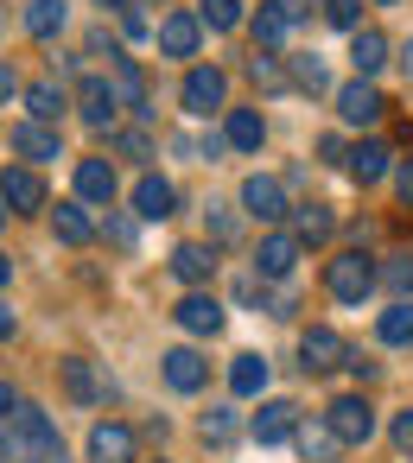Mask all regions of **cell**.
Wrapping results in <instances>:
<instances>
[{"label":"cell","mask_w":413,"mask_h":463,"mask_svg":"<svg viewBox=\"0 0 413 463\" xmlns=\"http://www.w3.org/2000/svg\"><path fill=\"white\" fill-rule=\"evenodd\" d=\"M0 457H7V463H71L58 425L39 406H20V412L0 419Z\"/></svg>","instance_id":"6da1fadb"},{"label":"cell","mask_w":413,"mask_h":463,"mask_svg":"<svg viewBox=\"0 0 413 463\" xmlns=\"http://www.w3.org/2000/svg\"><path fill=\"white\" fill-rule=\"evenodd\" d=\"M324 286H331L337 305H362V298L375 292V260H369L362 248H350V254H337V260L324 267Z\"/></svg>","instance_id":"7a4b0ae2"},{"label":"cell","mask_w":413,"mask_h":463,"mask_svg":"<svg viewBox=\"0 0 413 463\" xmlns=\"http://www.w3.org/2000/svg\"><path fill=\"white\" fill-rule=\"evenodd\" d=\"M324 425H331L343 444H369V438H375V406H369L362 393H337V400L324 406Z\"/></svg>","instance_id":"3957f363"},{"label":"cell","mask_w":413,"mask_h":463,"mask_svg":"<svg viewBox=\"0 0 413 463\" xmlns=\"http://www.w3.org/2000/svg\"><path fill=\"white\" fill-rule=\"evenodd\" d=\"M71 102H77V115H83V121H90L96 134H115V115H121V96H115V83H109V77H83Z\"/></svg>","instance_id":"277c9868"},{"label":"cell","mask_w":413,"mask_h":463,"mask_svg":"<svg viewBox=\"0 0 413 463\" xmlns=\"http://www.w3.org/2000/svg\"><path fill=\"white\" fill-rule=\"evenodd\" d=\"M343 362H350V343H343L331 324H318V330L299 336V368H305V374H331V368H343Z\"/></svg>","instance_id":"5b68a950"},{"label":"cell","mask_w":413,"mask_h":463,"mask_svg":"<svg viewBox=\"0 0 413 463\" xmlns=\"http://www.w3.org/2000/svg\"><path fill=\"white\" fill-rule=\"evenodd\" d=\"M242 210H248V216H261V222H286V216H293L286 184H280V178H267V172L242 178Z\"/></svg>","instance_id":"8992f818"},{"label":"cell","mask_w":413,"mask_h":463,"mask_svg":"<svg viewBox=\"0 0 413 463\" xmlns=\"http://www.w3.org/2000/svg\"><path fill=\"white\" fill-rule=\"evenodd\" d=\"M299 254H305V241L286 235V229H274V235H261V248H255V273H261V279H293Z\"/></svg>","instance_id":"52a82bcc"},{"label":"cell","mask_w":413,"mask_h":463,"mask_svg":"<svg viewBox=\"0 0 413 463\" xmlns=\"http://www.w3.org/2000/svg\"><path fill=\"white\" fill-rule=\"evenodd\" d=\"M134 450H140L134 425H115V419H102V425L90 431V463H134Z\"/></svg>","instance_id":"ba28073f"},{"label":"cell","mask_w":413,"mask_h":463,"mask_svg":"<svg viewBox=\"0 0 413 463\" xmlns=\"http://www.w3.org/2000/svg\"><path fill=\"white\" fill-rule=\"evenodd\" d=\"M197 39H204V20H197V14L178 7V14L159 20V52H166V58H197Z\"/></svg>","instance_id":"9c48e42d"},{"label":"cell","mask_w":413,"mask_h":463,"mask_svg":"<svg viewBox=\"0 0 413 463\" xmlns=\"http://www.w3.org/2000/svg\"><path fill=\"white\" fill-rule=\"evenodd\" d=\"M381 109H388V102L369 90V77H356V83H343V90H337V115H343L350 128H375V121H381Z\"/></svg>","instance_id":"30bf717a"},{"label":"cell","mask_w":413,"mask_h":463,"mask_svg":"<svg viewBox=\"0 0 413 463\" xmlns=\"http://www.w3.org/2000/svg\"><path fill=\"white\" fill-rule=\"evenodd\" d=\"M293 425H299V406H293V400H261V412L248 419L255 444H286V438H293Z\"/></svg>","instance_id":"8fae6325"},{"label":"cell","mask_w":413,"mask_h":463,"mask_svg":"<svg viewBox=\"0 0 413 463\" xmlns=\"http://www.w3.org/2000/svg\"><path fill=\"white\" fill-rule=\"evenodd\" d=\"M0 203H7V210H45L39 172L33 165H7V172H0Z\"/></svg>","instance_id":"7c38bea8"},{"label":"cell","mask_w":413,"mask_h":463,"mask_svg":"<svg viewBox=\"0 0 413 463\" xmlns=\"http://www.w3.org/2000/svg\"><path fill=\"white\" fill-rule=\"evenodd\" d=\"M223 96H229V77H223L216 64H210V71L197 64V71L185 77V109H191V115H210V109H223Z\"/></svg>","instance_id":"4fadbf2b"},{"label":"cell","mask_w":413,"mask_h":463,"mask_svg":"<svg viewBox=\"0 0 413 463\" xmlns=\"http://www.w3.org/2000/svg\"><path fill=\"white\" fill-rule=\"evenodd\" d=\"M159 362H166V387H172V393H197V387L210 381V362H204L197 349H166Z\"/></svg>","instance_id":"5bb4252c"},{"label":"cell","mask_w":413,"mask_h":463,"mask_svg":"<svg viewBox=\"0 0 413 463\" xmlns=\"http://www.w3.org/2000/svg\"><path fill=\"white\" fill-rule=\"evenodd\" d=\"M293 444H299L305 463H337V450H343V438H337L324 419H299V425H293Z\"/></svg>","instance_id":"9a60e30c"},{"label":"cell","mask_w":413,"mask_h":463,"mask_svg":"<svg viewBox=\"0 0 413 463\" xmlns=\"http://www.w3.org/2000/svg\"><path fill=\"white\" fill-rule=\"evenodd\" d=\"M14 153L20 159H64V140H58V128H45V121H20L14 128Z\"/></svg>","instance_id":"2e32d148"},{"label":"cell","mask_w":413,"mask_h":463,"mask_svg":"<svg viewBox=\"0 0 413 463\" xmlns=\"http://www.w3.org/2000/svg\"><path fill=\"white\" fill-rule=\"evenodd\" d=\"M172 273H178L191 292H204V286H210V273H216V254H210L204 241H178V248H172Z\"/></svg>","instance_id":"e0dca14e"},{"label":"cell","mask_w":413,"mask_h":463,"mask_svg":"<svg viewBox=\"0 0 413 463\" xmlns=\"http://www.w3.org/2000/svg\"><path fill=\"white\" fill-rule=\"evenodd\" d=\"M172 317H178V324H185L191 336H216V330H223V305H216L210 292H185Z\"/></svg>","instance_id":"ac0fdd59"},{"label":"cell","mask_w":413,"mask_h":463,"mask_svg":"<svg viewBox=\"0 0 413 463\" xmlns=\"http://www.w3.org/2000/svg\"><path fill=\"white\" fill-rule=\"evenodd\" d=\"M343 165H350V178H356V184H381V178H388V165H394V153H388L381 140H356Z\"/></svg>","instance_id":"d6986e66"},{"label":"cell","mask_w":413,"mask_h":463,"mask_svg":"<svg viewBox=\"0 0 413 463\" xmlns=\"http://www.w3.org/2000/svg\"><path fill=\"white\" fill-rule=\"evenodd\" d=\"M172 203H178V191H172L166 178H153V172H147V178L134 184V216H147V222H166V216H172Z\"/></svg>","instance_id":"ffe728a7"},{"label":"cell","mask_w":413,"mask_h":463,"mask_svg":"<svg viewBox=\"0 0 413 463\" xmlns=\"http://www.w3.org/2000/svg\"><path fill=\"white\" fill-rule=\"evenodd\" d=\"M350 64H356V77H375V71L388 64V39H381L375 26H356V33H350Z\"/></svg>","instance_id":"44dd1931"},{"label":"cell","mask_w":413,"mask_h":463,"mask_svg":"<svg viewBox=\"0 0 413 463\" xmlns=\"http://www.w3.org/2000/svg\"><path fill=\"white\" fill-rule=\"evenodd\" d=\"M223 140H229L235 153H261V140H267V121H261L255 109H229V121H223Z\"/></svg>","instance_id":"7402d4cb"},{"label":"cell","mask_w":413,"mask_h":463,"mask_svg":"<svg viewBox=\"0 0 413 463\" xmlns=\"http://www.w3.org/2000/svg\"><path fill=\"white\" fill-rule=\"evenodd\" d=\"M77 197L83 203H109L115 197V165L109 159H77Z\"/></svg>","instance_id":"603a6c76"},{"label":"cell","mask_w":413,"mask_h":463,"mask_svg":"<svg viewBox=\"0 0 413 463\" xmlns=\"http://www.w3.org/2000/svg\"><path fill=\"white\" fill-rule=\"evenodd\" d=\"M293 235L312 248V241H331L337 235V216H331V203H299L293 210Z\"/></svg>","instance_id":"cb8c5ba5"},{"label":"cell","mask_w":413,"mask_h":463,"mask_svg":"<svg viewBox=\"0 0 413 463\" xmlns=\"http://www.w3.org/2000/svg\"><path fill=\"white\" fill-rule=\"evenodd\" d=\"M375 336H381L388 349H407V343H413V298H394V305L381 311V324H375Z\"/></svg>","instance_id":"d4e9b609"},{"label":"cell","mask_w":413,"mask_h":463,"mask_svg":"<svg viewBox=\"0 0 413 463\" xmlns=\"http://www.w3.org/2000/svg\"><path fill=\"white\" fill-rule=\"evenodd\" d=\"M286 83H293V90H305V96H324V90H331V71H324V58H318V52H299V58H293V71H286Z\"/></svg>","instance_id":"484cf974"},{"label":"cell","mask_w":413,"mask_h":463,"mask_svg":"<svg viewBox=\"0 0 413 463\" xmlns=\"http://www.w3.org/2000/svg\"><path fill=\"white\" fill-rule=\"evenodd\" d=\"M115 96H121L128 109L153 115V109H147V77H140V64H134V58H121V52H115Z\"/></svg>","instance_id":"4316f807"},{"label":"cell","mask_w":413,"mask_h":463,"mask_svg":"<svg viewBox=\"0 0 413 463\" xmlns=\"http://www.w3.org/2000/svg\"><path fill=\"white\" fill-rule=\"evenodd\" d=\"M52 229H58V241H71V248L96 241V222L83 216V203H58V210H52Z\"/></svg>","instance_id":"83f0119b"},{"label":"cell","mask_w":413,"mask_h":463,"mask_svg":"<svg viewBox=\"0 0 413 463\" xmlns=\"http://www.w3.org/2000/svg\"><path fill=\"white\" fill-rule=\"evenodd\" d=\"M267 387V355H235V368H229V393L235 400H255Z\"/></svg>","instance_id":"f1b7e54d"},{"label":"cell","mask_w":413,"mask_h":463,"mask_svg":"<svg viewBox=\"0 0 413 463\" xmlns=\"http://www.w3.org/2000/svg\"><path fill=\"white\" fill-rule=\"evenodd\" d=\"M58 368H64V387H71V400H102V393H109V381H102V374H96L83 355H71V362H58Z\"/></svg>","instance_id":"f546056e"},{"label":"cell","mask_w":413,"mask_h":463,"mask_svg":"<svg viewBox=\"0 0 413 463\" xmlns=\"http://www.w3.org/2000/svg\"><path fill=\"white\" fill-rule=\"evenodd\" d=\"M64 20H71L64 0H33V7H26V33H33V39H58Z\"/></svg>","instance_id":"4dcf8cb0"},{"label":"cell","mask_w":413,"mask_h":463,"mask_svg":"<svg viewBox=\"0 0 413 463\" xmlns=\"http://www.w3.org/2000/svg\"><path fill=\"white\" fill-rule=\"evenodd\" d=\"M26 109H33V121H45V128H52V121L71 109V96H64V90L45 77V83H33V90H26Z\"/></svg>","instance_id":"1f68e13d"},{"label":"cell","mask_w":413,"mask_h":463,"mask_svg":"<svg viewBox=\"0 0 413 463\" xmlns=\"http://www.w3.org/2000/svg\"><path fill=\"white\" fill-rule=\"evenodd\" d=\"M197 20L210 33H235L242 26V0H197Z\"/></svg>","instance_id":"d6a6232c"},{"label":"cell","mask_w":413,"mask_h":463,"mask_svg":"<svg viewBox=\"0 0 413 463\" xmlns=\"http://www.w3.org/2000/svg\"><path fill=\"white\" fill-rule=\"evenodd\" d=\"M375 279H381L394 298H413V254H388V267H381Z\"/></svg>","instance_id":"836d02e7"},{"label":"cell","mask_w":413,"mask_h":463,"mask_svg":"<svg viewBox=\"0 0 413 463\" xmlns=\"http://www.w3.org/2000/svg\"><path fill=\"white\" fill-rule=\"evenodd\" d=\"M286 33H293V26H286L274 7H261V14H255V52H274V45H286Z\"/></svg>","instance_id":"e575fe53"},{"label":"cell","mask_w":413,"mask_h":463,"mask_svg":"<svg viewBox=\"0 0 413 463\" xmlns=\"http://www.w3.org/2000/svg\"><path fill=\"white\" fill-rule=\"evenodd\" d=\"M248 77H255L261 90H286V71H280L274 52H255V58H248Z\"/></svg>","instance_id":"d590c367"},{"label":"cell","mask_w":413,"mask_h":463,"mask_svg":"<svg viewBox=\"0 0 413 463\" xmlns=\"http://www.w3.org/2000/svg\"><path fill=\"white\" fill-rule=\"evenodd\" d=\"M204 229H210V241H235V235H242V222H235L229 203H210V210H204Z\"/></svg>","instance_id":"8d00e7d4"},{"label":"cell","mask_w":413,"mask_h":463,"mask_svg":"<svg viewBox=\"0 0 413 463\" xmlns=\"http://www.w3.org/2000/svg\"><path fill=\"white\" fill-rule=\"evenodd\" d=\"M229 438H235V412L229 406H210L204 412V444H229Z\"/></svg>","instance_id":"74e56055"},{"label":"cell","mask_w":413,"mask_h":463,"mask_svg":"<svg viewBox=\"0 0 413 463\" xmlns=\"http://www.w3.org/2000/svg\"><path fill=\"white\" fill-rule=\"evenodd\" d=\"M324 20H331V26H343V33H356V20H362V0H324Z\"/></svg>","instance_id":"f35d334b"},{"label":"cell","mask_w":413,"mask_h":463,"mask_svg":"<svg viewBox=\"0 0 413 463\" xmlns=\"http://www.w3.org/2000/svg\"><path fill=\"white\" fill-rule=\"evenodd\" d=\"M121 39H153V20L134 7V0H128V7H121Z\"/></svg>","instance_id":"ab89813d"},{"label":"cell","mask_w":413,"mask_h":463,"mask_svg":"<svg viewBox=\"0 0 413 463\" xmlns=\"http://www.w3.org/2000/svg\"><path fill=\"white\" fill-rule=\"evenodd\" d=\"M267 7H274V14H280L286 26H299V20L312 14V0H267Z\"/></svg>","instance_id":"60d3db41"},{"label":"cell","mask_w":413,"mask_h":463,"mask_svg":"<svg viewBox=\"0 0 413 463\" xmlns=\"http://www.w3.org/2000/svg\"><path fill=\"white\" fill-rule=\"evenodd\" d=\"M115 146H121V153H128V159H153V140H147V134H121V140H115Z\"/></svg>","instance_id":"b9f144b4"},{"label":"cell","mask_w":413,"mask_h":463,"mask_svg":"<svg viewBox=\"0 0 413 463\" xmlns=\"http://www.w3.org/2000/svg\"><path fill=\"white\" fill-rule=\"evenodd\" d=\"M109 241H115V248H134V222H128V216H109Z\"/></svg>","instance_id":"7bdbcfd3"},{"label":"cell","mask_w":413,"mask_h":463,"mask_svg":"<svg viewBox=\"0 0 413 463\" xmlns=\"http://www.w3.org/2000/svg\"><path fill=\"white\" fill-rule=\"evenodd\" d=\"M235 298L255 305V298H261V273H242V279H235Z\"/></svg>","instance_id":"ee69618b"},{"label":"cell","mask_w":413,"mask_h":463,"mask_svg":"<svg viewBox=\"0 0 413 463\" xmlns=\"http://www.w3.org/2000/svg\"><path fill=\"white\" fill-rule=\"evenodd\" d=\"M293 305H299V298H293V292H286V286H280V292H274V298H267V317H293Z\"/></svg>","instance_id":"f6af8a7d"},{"label":"cell","mask_w":413,"mask_h":463,"mask_svg":"<svg viewBox=\"0 0 413 463\" xmlns=\"http://www.w3.org/2000/svg\"><path fill=\"white\" fill-rule=\"evenodd\" d=\"M394 444L413 457V412H400V419H394Z\"/></svg>","instance_id":"bcb514c9"},{"label":"cell","mask_w":413,"mask_h":463,"mask_svg":"<svg viewBox=\"0 0 413 463\" xmlns=\"http://www.w3.org/2000/svg\"><path fill=\"white\" fill-rule=\"evenodd\" d=\"M394 191H400V203H413V159L394 172Z\"/></svg>","instance_id":"7dc6e473"},{"label":"cell","mask_w":413,"mask_h":463,"mask_svg":"<svg viewBox=\"0 0 413 463\" xmlns=\"http://www.w3.org/2000/svg\"><path fill=\"white\" fill-rule=\"evenodd\" d=\"M20 96V77H14V64H0V102H14Z\"/></svg>","instance_id":"c3c4849f"},{"label":"cell","mask_w":413,"mask_h":463,"mask_svg":"<svg viewBox=\"0 0 413 463\" xmlns=\"http://www.w3.org/2000/svg\"><path fill=\"white\" fill-rule=\"evenodd\" d=\"M20 406H26V400H20V393H14L7 381H0V419H7V412H20Z\"/></svg>","instance_id":"681fc988"},{"label":"cell","mask_w":413,"mask_h":463,"mask_svg":"<svg viewBox=\"0 0 413 463\" xmlns=\"http://www.w3.org/2000/svg\"><path fill=\"white\" fill-rule=\"evenodd\" d=\"M14 330H20V317H14L7 305H0V336H14Z\"/></svg>","instance_id":"f907efd6"},{"label":"cell","mask_w":413,"mask_h":463,"mask_svg":"<svg viewBox=\"0 0 413 463\" xmlns=\"http://www.w3.org/2000/svg\"><path fill=\"white\" fill-rule=\"evenodd\" d=\"M7 273H14V260H7V254H0V286H7Z\"/></svg>","instance_id":"816d5d0a"},{"label":"cell","mask_w":413,"mask_h":463,"mask_svg":"<svg viewBox=\"0 0 413 463\" xmlns=\"http://www.w3.org/2000/svg\"><path fill=\"white\" fill-rule=\"evenodd\" d=\"M102 7H128V0H102Z\"/></svg>","instance_id":"f5cc1de1"},{"label":"cell","mask_w":413,"mask_h":463,"mask_svg":"<svg viewBox=\"0 0 413 463\" xmlns=\"http://www.w3.org/2000/svg\"><path fill=\"white\" fill-rule=\"evenodd\" d=\"M0 222H7V203H0Z\"/></svg>","instance_id":"db71d44e"},{"label":"cell","mask_w":413,"mask_h":463,"mask_svg":"<svg viewBox=\"0 0 413 463\" xmlns=\"http://www.w3.org/2000/svg\"><path fill=\"white\" fill-rule=\"evenodd\" d=\"M381 7H394V0H381Z\"/></svg>","instance_id":"11a10c76"},{"label":"cell","mask_w":413,"mask_h":463,"mask_svg":"<svg viewBox=\"0 0 413 463\" xmlns=\"http://www.w3.org/2000/svg\"><path fill=\"white\" fill-rule=\"evenodd\" d=\"M0 463H7V457H0Z\"/></svg>","instance_id":"9f6ffc18"}]
</instances>
